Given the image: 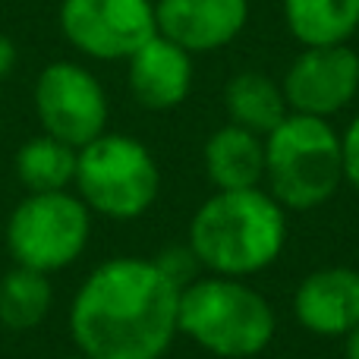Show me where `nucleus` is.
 <instances>
[{
  "mask_svg": "<svg viewBox=\"0 0 359 359\" xmlns=\"http://www.w3.org/2000/svg\"><path fill=\"white\" fill-rule=\"evenodd\" d=\"M16 60H19V50L13 44V38L0 32V82L10 79V73L16 69Z\"/></svg>",
  "mask_w": 359,
  "mask_h": 359,
  "instance_id": "obj_20",
  "label": "nucleus"
},
{
  "mask_svg": "<svg viewBox=\"0 0 359 359\" xmlns=\"http://www.w3.org/2000/svg\"><path fill=\"white\" fill-rule=\"evenodd\" d=\"M205 174L217 189H255L265 177V139L227 123L205 142Z\"/></svg>",
  "mask_w": 359,
  "mask_h": 359,
  "instance_id": "obj_13",
  "label": "nucleus"
},
{
  "mask_svg": "<svg viewBox=\"0 0 359 359\" xmlns=\"http://www.w3.org/2000/svg\"><path fill=\"white\" fill-rule=\"evenodd\" d=\"M274 309L240 278H196L180 290L177 331L224 359H249L271 344Z\"/></svg>",
  "mask_w": 359,
  "mask_h": 359,
  "instance_id": "obj_3",
  "label": "nucleus"
},
{
  "mask_svg": "<svg viewBox=\"0 0 359 359\" xmlns=\"http://www.w3.org/2000/svg\"><path fill=\"white\" fill-rule=\"evenodd\" d=\"M73 183L88 211L111 221H133L155 205L161 170L139 139L101 133L79 149Z\"/></svg>",
  "mask_w": 359,
  "mask_h": 359,
  "instance_id": "obj_5",
  "label": "nucleus"
},
{
  "mask_svg": "<svg viewBox=\"0 0 359 359\" xmlns=\"http://www.w3.org/2000/svg\"><path fill=\"white\" fill-rule=\"evenodd\" d=\"M158 268H161V274L170 280L174 287H189L192 280L198 278V259H196V252H192L189 246H170V249H164L158 259H151Z\"/></svg>",
  "mask_w": 359,
  "mask_h": 359,
  "instance_id": "obj_18",
  "label": "nucleus"
},
{
  "mask_svg": "<svg viewBox=\"0 0 359 359\" xmlns=\"http://www.w3.org/2000/svg\"><path fill=\"white\" fill-rule=\"evenodd\" d=\"M63 359H88V356H82V353H76V356H63Z\"/></svg>",
  "mask_w": 359,
  "mask_h": 359,
  "instance_id": "obj_22",
  "label": "nucleus"
},
{
  "mask_svg": "<svg viewBox=\"0 0 359 359\" xmlns=\"http://www.w3.org/2000/svg\"><path fill=\"white\" fill-rule=\"evenodd\" d=\"M284 16L306 48L347 44L359 29V0H284Z\"/></svg>",
  "mask_w": 359,
  "mask_h": 359,
  "instance_id": "obj_15",
  "label": "nucleus"
},
{
  "mask_svg": "<svg viewBox=\"0 0 359 359\" xmlns=\"http://www.w3.org/2000/svg\"><path fill=\"white\" fill-rule=\"evenodd\" d=\"M41 133L82 149L107 133V95L92 69L73 60H54L38 73L32 92Z\"/></svg>",
  "mask_w": 359,
  "mask_h": 359,
  "instance_id": "obj_7",
  "label": "nucleus"
},
{
  "mask_svg": "<svg viewBox=\"0 0 359 359\" xmlns=\"http://www.w3.org/2000/svg\"><path fill=\"white\" fill-rule=\"evenodd\" d=\"M50 280L35 268L16 265L0 278V325L10 331H32L50 312Z\"/></svg>",
  "mask_w": 359,
  "mask_h": 359,
  "instance_id": "obj_17",
  "label": "nucleus"
},
{
  "mask_svg": "<svg viewBox=\"0 0 359 359\" xmlns=\"http://www.w3.org/2000/svg\"><path fill=\"white\" fill-rule=\"evenodd\" d=\"M299 325L318 337H347L359 325V271L322 268L312 271L293 297Z\"/></svg>",
  "mask_w": 359,
  "mask_h": 359,
  "instance_id": "obj_11",
  "label": "nucleus"
},
{
  "mask_svg": "<svg viewBox=\"0 0 359 359\" xmlns=\"http://www.w3.org/2000/svg\"><path fill=\"white\" fill-rule=\"evenodd\" d=\"M344 353H347V359H359V325L344 337Z\"/></svg>",
  "mask_w": 359,
  "mask_h": 359,
  "instance_id": "obj_21",
  "label": "nucleus"
},
{
  "mask_svg": "<svg viewBox=\"0 0 359 359\" xmlns=\"http://www.w3.org/2000/svg\"><path fill=\"white\" fill-rule=\"evenodd\" d=\"M224 107H227L230 123L243 126V130L255 133L265 139L280 120L287 117V98L284 88L265 73H236L233 79L224 86Z\"/></svg>",
  "mask_w": 359,
  "mask_h": 359,
  "instance_id": "obj_14",
  "label": "nucleus"
},
{
  "mask_svg": "<svg viewBox=\"0 0 359 359\" xmlns=\"http://www.w3.org/2000/svg\"><path fill=\"white\" fill-rule=\"evenodd\" d=\"M60 32L92 60H130L158 35L155 0H60Z\"/></svg>",
  "mask_w": 359,
  "mask_h": 359,
  "instance_id": "obj_8",
  "label": "nucleus"
},
{
  "mask_svg": "<svg viewBox=\"0 0 359 359\" xmlns=\"http://www.w3.org/2000/svg\"><path fill=\"white\" fill-rule=\"evenodd\" d=\"M284 98L290 114L328 120L344 111L359 92V54L347 44L306 48L284 76Z\"/></svg>",
  "mask_w": 359,
  "mask_h": 359,
  "instance_id": "obj_9",
  "label": "nucleus"
},
{
  "mask_svg": "<svg viewBox=\"0 0 359 359\" xmlns=\"http://www.w3.org/2000/svg\"><path fill=\"white\" fill-rule=\"evenodd\" d=\"M76 155L79 149L41 133L19 145L13 170L29 192H60L69 189L76 180Z\"/></svg>",
  "mask_w": 359,
  "mask_h": 359,
  "instance_id": "obj_16",
  "label": "nucleus"
},
{
  "mask_svg": "<svg viewBox=\"0 0 359 359\" xmlns=\"http://www.w3.org/2000/svg\"><path fill=\"white\" fill-rule=\"evenodd\" d=\"M341 158H344V180L359 189V117L341 136Z\"/></svg>",
  "mask_w": 359,
  "mask_h": 359,
  "instance_id": "obj_19",
  "label": "nucleus"
},
{
  "mask_svg": "<svg viewBox=\"0 0 359 359\" xmlns=\"http://www.w3.org/2000/svg\"><path fill=\"white\" fill-rule=\"evenodd\" d=\"M180 287L151 259H107L69 306V334L88 359H161L177 331Z\"/></svg>",
  "mask_w": 359,
  "mask_h": 359,
  "instance_id": "obj_1",
  "label": "nucleus"
},
{
  "mask_svg": "<svg viewBox=\"0 0 359 359\" xmlns=\"http://www.w3.org/2000/svg\"><path fill=\"white\" fill-rule=\"evenodd\" d=\"M126 82L142 107L170 111L183 104L192 88V54L170 38L155 35L126 60Z\"/></svg>",
  "mask_w": 359,
  "mask_h": 359,
  "instance_id": "obj_12",
  "label": "nucleus"
},
{
  "mask_svg": "<svg viewBox=\"0 0 359 359\" xmlns=\"http://www.w3.org/2000/svg\"><path fill=\"white\" fill-rule=\"evenodd\" d=\"M92 211L69 189L29 192L6 221V249L13 262L41 274L63 271L88 246Z\"/></svg>",
  "mask_w": 359,
  "mask_h": 359,
  "instance_id": "obj_6",
  "label": "nucleus"
},
{
  "mask_svg": "<svg viewBox=\"0 0 359 359\" xmlns=\"http://www.w3.org/2000/svg\"><path fill=\"white\" fill-rule=\"evenodd\" d=\"M265 180L271 196L290 211L325 205L344 180L334 126L309 114H287L265 136Z\"/></svg>",
  "mask_w": 359,
  "mask_h": 359,
  "instance_id": "obj_4",
  "label": "nucleus"
},
{
  "mask_svg": "<svg viewBox=\"0 0 359 359\" xmlns=\"http://www.w3.org/2000/svg\"><path fill=\"white\" fill-rule=\"evenodd\" d=\"M287 243V208L271 192L217 189L189 221V249L198 265L221 278L259 274Z\"/></svg>",
  "mask_w": 359,
  "mask_h": 359,
  "instance_id": "obj_2",
  "label": "nucleus"
},
{
  "mask_svg": "<svg viewBox=\"0 0 359 359\" xmlns=\"http://www.w3.org/2000/svg\"><path fill=\"white\" fill-rule=\"evenodd\" d=\"M249 19L246 0H155L158 35L189 54H208L230 44Z\"/></svg>",
  "mask_w": 359,
  "mask_h": 359,
  "instance_id": "obj_10",
  "label": "nucleus"
}]
</instances>
